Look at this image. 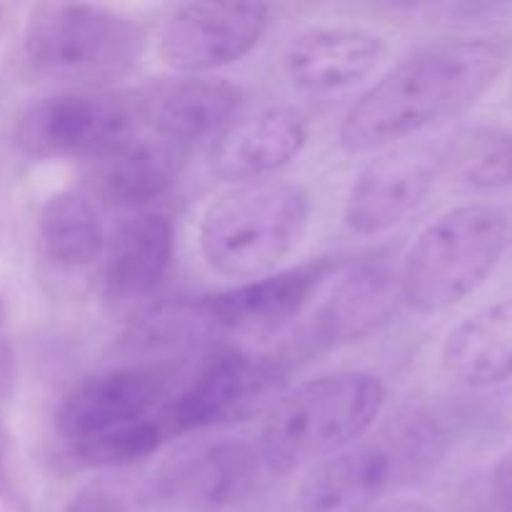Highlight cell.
<instances>
[{
	"label": "cell",
	"mask_w": 512,
	"mask_h": 512,
	"mask_svg": "<svg viewBox=\"0 0 512 512\" xmlns=\"http://www.w3.org/2000/svg\"><path fill=\"white\" fill-rule=\"evenodd\" d=\"M505 60L508 50L488 38L445 40L408 55L350 105L340 145L348 153L388 150L458 118L488 93Z\"/></svg>",
	"instance_id": "1"
},
{
	"label": "cell",
	"mask_w": 512,
	"mask_h": 512,
	"mask_svg": "<svg viewBox=\"0 0 512 512\" xmlns=\"http://www.w3.org/2000/svg\"><path fill=\"white\" fill-rule=\"evenodd\" d=\"M388 400L383 380L335 370L295 385L265 413L258 450L270 473L323 463L373 430Z\"/></svg>",
	"instance_id": "2"
},
{
	"label": "cell",
	"mask_w": 512,
	"mask_h": 512,
	"mask_svg": "<svg viewBox=\"0 0 512 512\" xmlns=\"http://www.w3.org/2000/svg\"><path fill=\"white\" fill-rule=\"evenodd\" d=\"M445 433L420 410L398 415L373 435L323 460L298 490L300 512H365L440 463Z\"/></svg>",
	"instance_id": "3"
},
{
	"label": "cell",
	"mask_w": 512,
	"mask_h": 512,
	"mask_svg": "<svg viewBox=\"0 0 512 512\" xmlns=\"http://www.w3.org/2000/svg\"><path fill=\"white\" fill-rule=\"evenodd\" d=\"M310 210V193L298 183L270 178L233 185L205 208L200 255L223 278H263L303 243Z\"/></svg>",
	"instance_id": "4"
},
{
	"label": "cell",
	"mask_w": 512,
	"mask_h": 512,
	"mask_svg": "<svg viewBox=\"0 0 512 512\" xmlns=\"http://www.w3.org/2000/svg\"><path fill=\"white\" fill-rule=\"evenodd\" d=\"M508 215L495 205H458L425 225L398 273L400 300L420 315H440L475 293L508 248Z\"/></svg>",
	"instance_id": "5"
},
{
	"label": "cell",
	"mask_w": 512,
	"mask_h": 512,
	"mask_svg": "<svg viewBox=\"0 0 512 512\" xmlns=\"http://www.w3.org/2000/svg\"><path fill=\"white\" fill-rule=\"evenodd\" d=\"M145 48L130 15L93 3H45L25 25V60L35 75L70 90H103L128 78Z\"/></svg>",
	"instance_id": "6"
},
{
	"label": "cell",
	"mask_w": 512,
	"mask_h": 512,
	"mask_svg": "<svg viewBox=\"0 0 512 512\" xmlns=\"http://www.w3.org/2000/svg\"><path fill=\"white\" fill-rule=\"evenodd\" d=\"M145 128V100L103 90H65L35 100L15 120V143L30 158H98Z\"/></svg>",
	"instance_id": "7"
},
{
	"label": "cell",
	"mask_w": 512,
	"mask_h": 512,
	"mask_svg": "<svg viewBox=\"0 0 512 512\" xmlns=\"http://www.w3.org/2000/svg\"><path fill=\"white\" fill-rule=\"evenodd\" d=\"M270 23L265 3H188L180 5L160 33L158 53L180 73H208L245 58Z\"/></svg>",
	"instance_id": "8"
},
{
	"label": "cell",
	"mask_w": 512,
	"mask_h": 512,
	"mask_svg": "<svg viewBox=\"0 0 512 512\" xmlns=\"http://www.w3.org/2000/svg\"><path fill=\"white\" fill-rule=\"evenodd\" d=\"M278 378V363L240 350H223L208 360L173 403L160 408V418L170 438L233 423L253 413L255 405L273 393Z\"/></svg>",
	"instance_id": "9"
},
{
	"label": "cell",
	"mask_w": 512,
	"mask_h": 512,
	"mask_svg": "<svg viewBox=\"0 0 512 512\" xmlns=\"http://www.w3.org/2000/svg\"><path fill=\"white\" fill-rule=\"evenodd\" d=\"M438 183V158L415 145L388 148L350 185L345 223L358 235H380L403 223Z\"/></svg>",
	"instance_id": "10"
},
{
	"label": "cell",
	"mask_w": 512,
	"mask_h": 512,
	"mask_svg": "<svg viewBox=\"0 0 512 512\" xmlns=\"http://www.w3.org/2000/svg\"><path fill=\"white\" fill-rule=\"evenodd\" d=\"M165 398V383L153 370L113 368L83 378L55 410V428L70 443L98 438L110 430L150 418Z\"/></svg>",
	"instance_id": "11"
},
{
	"label": "cell",
	"mask_w": 512,
	"mask_h": 512,
	"mask_svg": "<svg viewBox=\"0 0 512 512\" xmlns=\"http://www.w3.org/2000/svg\"><path fill=\"white\" fill-rule=\"evenodd\" d=\"M308 120L288 105L263 108L225 125L210 145V173L230 185L270 180L308 145Z\"/></svg>",
	"instance_id": "12"
},
{
	"label": "cell",
	"mask_w": 512,
	"mask_h": 512,
	"mask_svg": "<svg viewBox=\"0 0 512 512\" xmlns=\"http://www.w3.org/2000/svg\"><path fill=\"white\" fill-rule=\"evenodd\" d=\"M265 473L270 470L255 445L218 440L170 458L155 480L165 498L188 500L200 508H230L258 493Z\"/></svg>",
	"instance_id": "13"
},
{
	"label": "cell",
	"mask_w": 512,
	"mask_h": 512,
	"mask_svg": "<svg viewBox=\"0 0 512 512\" xmlns=\"http://www.w3.org/2000/svg\"><path fill=\"white\" fill-rule=\"evenodd\" d=\"M340 268L338 258L290 270H275L263 278L235 285L198 303V313L210 323L230 330H275L298 318L330 273Z\"/></svg>",
	"instance_id": "14"
},
{
	"label": "cell",
	"mask_w": 512,
	"mask_h": 512,
	"mask_svg": "<svg viewBox=\"0 0 512 512\" xmlns=\"http://www.w3.org/2000/svg\"><path fill=\"white\" fill-rule=\"evenodd\" d=\"M388 53L380 33L355 25H315L293 35L283 53L290 83L308 93H333L373 75Z\"/></svg>",
	"instance_id": "15"
},
{
	"label": "cell",
	"mask_w": 512,
	"mask_h": 512,
	"mask_svg": "<svg viewBox=\"0 0 512 512\" xmlns=\"http://www.w3.org/2000/svg\"><path fill=\"white\" fill-rule=\"evenodd\" d=\"M238 108L240 90L228 80L190 75L145 100V125L185 150L198 140L215 138L233 123Z\"/></svg>",
	"instance_id": "16"
},
{
	"label": "cell",
	"mask_w": 512,
	"mask_h": 512,
	"mask_svg": "<svg viewBox=\"0 0 512 512\" xmlns=\"http://www.w3.org/2000/svg\"><path fill=\"white\" fill-rule=\"evenodd\" d=\"M185 150L155 135L153 130L128 135L93 158L98 193L115 205H145L168 193L180 173Z\"/></svg>",
	"instance_id": "17"
},
{
	"label": "cell",
	"mask_w": 512,
	"mask_h": 512,
	"mask_svg": "<svg viewBox=\"0 0 512 512\" xmlns=\"http://www.w3.org/2000/svg\"><path fill=\"white\" fill-rule=\"evenodd\" d=\"M175 258V225L165 213H138L115 230L105 263V290L115 300L153 293Z\"/></svg>",
	"instance_id": "18"
},
{
	"label": "cell",
	"mask_w": 512,
	"mask_h": 512,
	"mask_svg": "<svg viewBox=\"0 0 512 512\" xmlns=\"http://www.w3.org/2000/svg\"><path fill=\"white\" fill-rule=\"evenodd\" d=\"M440 360L465 388H495L512 380V298L495 300L455 325Z\"/></svg>",
	"instance_id": "19"
},
{
	"label": "cell",
	"mask_w": 512,
	"mask_h": 512,
	"mask_svg": "<svg viewBox=\"0 0 512 512\" xmlns=\"http://www.w3.org/2000/svg\"><path fill=\"white\" fill-rule=\"evenodd\" d=\"M400 300L398 278L383 265L363 263L345 275L323 308L320 333L325 340H358L393 315Z\"/></svg>",
	"instance_id": "20"
},
{
	"label": "cell",
	"mask_w": 512,
	"mask_h": 512,
	"mask_svg": "<svg viewBox=\"0 0 512 512\" xmlns=\"http://www.w3.org/2000/svg\"><path fill=\"white\" fill-rule=\"evenodd\" d=\"M40 243L55 265L80 270L93 265L105 250L100 215L78 190H58L40 210Z\"/></svg>",
	"instance_id": "21"
},
{
	"label": "cell",
	"mask_w": 512,
	"mask_h": 512,
	"mask_svg": "<svg viewBox=\"0 0 512 512\" xmlns=\"http://www.w3.org/2000/svg\"><path fill=\"white\" fill-rule=\"evenodd\" d=\"M165 440H170V433L158 410V415H150L138 423L75 443L73 455L80 463L93 465V468H120V465L140 463L155 455Z\"/></svg>",
	"instance_id": "22"
},
{
	"label": "cell",
	"mask_w": 512,
	"mask_h": 512,
	"mask_svg": "<svg viewBox=\"0 0 512 512\" xmlns=\"http://www.w3.org/2000/svg\"><path fill=\"white\" fill-rule=\"evenodd\" d=\"M465 183L488 190L512 183V138L495 140L465 168Z\"/></svg>",
	"instance_id": "23"
},
{
	"label": "cell",
	"mask_w": 512,
	"mask_h": 512,
	"mask_svg": "<svg viewBox=\"0 0 512 512\" xmlns=\"http://www.w3.org/2000/svg\"><path fill=\"white\" fill-rule=\"evenodd\" d=\"M63 512H138V503L115 485L93 480L70 495Z\"/></svg>",
	"instance_id": "24"
},
{
	"label": "cell",
	"mask_w": 512,
	"mask_h": 512,
	"mask_svg": "<svg viewBox=\"0 0 512 512\" xmlns=\"http://www.w3.org/2000/svg\"><path fill=\"white\" fill-rule=\"evenodd\" d=\"M490 490L498 500L500 510L512 512V448L495 463L493 475H490Z\"/></svg>",
	"instance_id": "25"
},
{
	"label": "cell",
	"mask_w": 512,
	"mask_h": 512,
	"mask_svg": "<svg viewBox=\"0 0 512 512\" xmlns=\"http://www.w3.org/2000/svg\"><path fill=\"white\" fill-rule=\"evenodd\" d=\"M365 512H435L430 505L420 503V500H408V498H393L385 500V503L375 505V508Z\"/></svg>",
	"instance_id": "26"
},
{
	"label": "cell",
	"mask_w": 512,
	"mask_h": 512,
	"mask_svg": "<svg viewBox=\"0 0 512 512\" xmlns=\"http://www.w3.org/2000/svg\"><path fill=\"white\" fill-rule=\"evenodd\" d=\"M8 488V433L0 420V495Z\"/></svg>",
	"instance_id": "27"
},
{
	"label": "cell",
	"mask_w": 512,
	"mask_h": 512,
	"mask_svg": "<svg viewBox=\"0 0 512 512\" xmlns=\"http://www.w3.org/2000/svg\"><path fill=\"white\" fill-rule=\"evenodd\" d=\"M3 320H5V305L3 300H0V325H3Z\"/></svg>",
	"instance_id": "28"
},
{
	"label": "cell",
	"mask_w": 512,
	"mask_h": 512,
	"mask_svg": "<svg viewBox=\"0 0 512 512\" xmlns=\"http://www.w3.org/2000/svg\"><path fill=\"white\" fill-rule=\"evenodd\" d=\"M510 103H512V85H510Z\"/></svg>",
	"instance_id": "29"
}]
</instances>
